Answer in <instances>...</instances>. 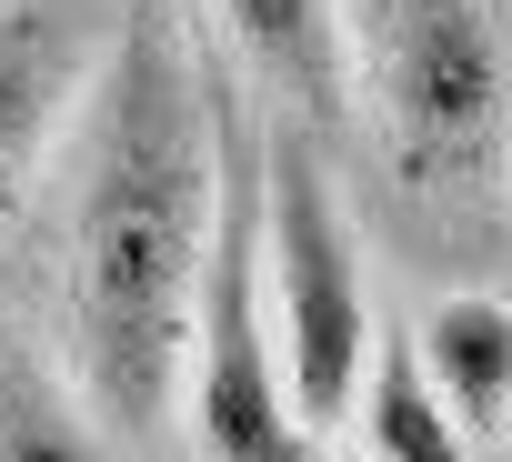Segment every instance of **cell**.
Masks as SVG:
<instances>
[{
  "label": "cell",
  "mask_w": 512,
  "mask_h": 462,
  "mask_svg": "<svg viewBox=\"0 0 512 462\" xmlns=\"http://www.w3.org/2000/svg\"><path fill=\"white\" fill-rule=\"evenodd\" d=\"M221 131H231V81L191 41V11L131 0L71 121V211H61L71 392L121 442H161L181 422L211 221H221Z\"/></svg>",
  "instance_id": "1"
},
{
  "label": "cell",
  "mask_w": 512,
  "mask_h": 462,
  "mask_svg": "<svg viewBox=\"0 0 512 462\" xmlns=\"http://www.w3.org/2000/svg\"><path fill=\"white\" fill-rule=\"evenodd\" d=\"M342 462H372V452H342Z\"/></svg>",
  "instance_id": "9"
},
{
  "label": "cell",
  "mask_w": 512,
  "mask_h": 462,
  "mask_svg": "<svg viewBox=\"0 0 512 462\" xmlns=\"http://www.w3.org/2000/svg\"><path fill=\"white\" fill-rule=\"evenodd\" d=\"M262 282H272V322H282V372L312 432L352 422L382 312H372V272H362V231L352 201L322 161V131L262 111Z\"/></svg>",
  "instance_id": "4"
},
{
  "label": "cell",
  "mask_w": 512,
  "mask_h": 462,
  "mask_svg": "<svg viewBox=\"0 0 512 462\" xmlns=\"http://www.w3.org/2000/svg\"><path fill=\"white\" fill-rule=\"evenodd\" d=\"M181 442L201 462H322L292 372H282V322L262 282V111L231 91L221 131V221H211V272H201V322H191V372H181Z\"/></svg>",
  "instance_id": "3"
},
{
  "label": "cell",
  "mask_w": 512,
  "mask_h": 462,
  "mask_svg": "<svg viewBox=\"0 0 512 462\" xmlns=\"http://www.w3.org/2000/svg\"><path fill=\"white\" fill-rule=\"evenodd\" d=\"M362 121L422 201H492L512 181V41L482 0H352Z\"/></svg>",
  "instance_id": "2"
},
{
  "label": "cell",
  "mask_w": 512,
  "mask_h": 462,
  "mask_svg": "<svg viewBox=\"0 0 512 462\" xmlns=\"http://www.w3.org/2000/svg\"><path fill=\"white\" fill-rule=\"evenodd\" d=\"M111 31L71 0H0V211H21L41 171L71 151V121L101 81Z\"/></svg>",
  "instance_id": "5"
},
{
  "label": "cell",
  "mask_w": 512,
  "mask_h": 462,
  "mask_svg": "<svg viewBox=\"0 0 512 462\" xmlns=\"http://www.w3.org/2000/svg\"><path fill=\"white\" fill-rule=\"evenodd\" d=\"M352 422H362V452H372V462H492V452L462 432V412L432 392L412 332H382V342H372V372H362Z\"/></svg>",
  "instance_id": "8"
},
{
  "label": "cell",
  "mask_w": 512,
  "mask_h": 462,
  "mask_svg": "<svg viewBox=\"0 0 512 462\" xmlns=\"http://www.w3.org/2000/svg\"><path fill=\"white\" fill-rule=\"evenodd\" d=\"M412 352L432 372V392L462 412V432L512 462V302L502 292H442L432 312H412Z\"/></svg>",
  "instance_id": "7"
},
{
  "label": "cell",
  "mask_w": 512,
  "mask_h": 462,
  "mask_svg": "<svg viewBox=\"0 0 512 462\" xmlns=\"http://www.w3.org/2000/svg\"><path fill=\"white\" fill-rule=\"evenodd\" d=\"M231 61L262 81V111L302 131H352L362 121V51H352V0H211Z\"/></svg>",
  "instance_id": "6"
}]
</instances>
